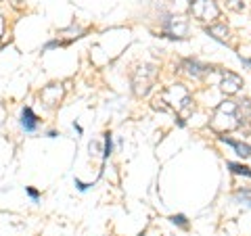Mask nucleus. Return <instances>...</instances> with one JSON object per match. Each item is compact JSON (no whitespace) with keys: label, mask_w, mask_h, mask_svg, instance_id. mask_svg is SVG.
I'll return each mask as SVG.
<instances>
[{"label":"nucleus","mask_w":251,"mask_h":236,"mask_svg":"<svg viewBox=\"0 0 251 236\" xmlns=\"http://www.w3.org/2000/svg\"><path fill=\"white\" fill-rule=\"evenodd\" d=\"M193 9V15L201 21H209V19H216L220 15V9L211 2V0H195V2L191 4Z\"/></svg>","instance_id":"nucleus-1"},{"label":"nucleus","mask_w":251,"mask_h":236,"mask_svg":"<svg viewBox=\"0 0 251 236\" xmlns=\"http://www.w3.org/2000/svg\"><path fill=\"white\" fill-rule=\"evenodd\" d=\"M237 199L243 201V203H247V205H251V192H247V190L239 192V194H237Z\"/></svg>","instance_id":"nucleus-11"},{"label":"nucleus","mask_w":251,"mask_h":236,"mask_svg":"<svg viewBox=\"0 0 251 236\" xmlns=\"http://www.w3.org/2000/svg\"><path fill=\"white\" fill-rule=\"evenodd\" d=\"M27 194H29L31 201H38V199H40V194H38V190H34V188H27Z\"/></svg>","instance_id":"nucleus-12"},{"label":"nucleus","mask_w":251,"mask_h":236,"mask_svg":"<svg viewBox=\"0 0 251 236\" xmlns=\"http://www.w3.org/2000/svg\"><path fill=\"white\" fill-rule=\"evenodd\" d=\"M237 125H251V100L237 105Z\"/></svg>","instance_id":"nucleus-3"},{"label":"nucleus","mask_w":251,"mask_h":236,"mask_svg":"<svg viewBox=\"0 0 251 236\" xmlns=\"http://www.w3.org/2000/svg\"><path fill=\"white\" fill-rule=\"evenodd\" d=\"M220 88H222L224 94H237L243 88V80L232 73V71H222V82H220Z\"/></svg>","instance_id":"nucleus-2"},{"label":"nucleus","mask_w":251,"mask_h":236,"mask_svg":"<svg viewBox=\"0 0 251 236\" xmlns=\"http://www.w3.org/2000/svg\"><path fill=\"white\" fill-rule=\"evenodd\" d=\"M207 34L214 36L218 42H226V38H228V29H226V25H211V27H207Z\"/></svg>","instance_id":"nucleus-7"},{"label":"nucleus","mask_w":251,"mask_h":236,"mask_svg":"<svg viewBox=\"0 0 251 236\" xmlns=\"http://www.w3.org/2000/svg\"><path fill=\"white\" fill-rule=\"evenodd\" d=\"M170 219H172V224H178V226H182V228H186V226H188L184 215H172Z\"/></svg>","instance_id":"nucleus-10"},{"label":"nucleus","mask_w":251,"mask_h":236,"mask_svg":"<svg viewBox=\"0 0 251 236\" xmlns=\"http://www.w3.org/2000/svg\"><path fill=\"white\" fill-rule=\"evenodd\" d=\"M228 169L232 171V174H237V176H247V178H251V169L247 167V165H241V163H228Z\"/></svg>","instance_id":"nucleus-8"},{"label":"nucleus","mask_w":251,"mask_h":236,"mask_svg":"<svg viewBox=\"0 0 251 236\" xmlns=\"http://www.w3.org/2000/svg\"><path fill=\"white\" fill-rule=\"evenodd\" d=\"M220 140H222V142H226V144H230L234 151H237V155L239 157H251V146L249 144H245V142H239V140H230V138H226V136H220Z\"/></svg>","instance_id":"nucleus-5"},{"label":"nucleus","mask_w":251,"mask_h":236,"mask_svg":"<svg viewBox=\"0 0 251 236\" xmlns=\"http://www.w3.org/2000/svg\"><path fill=\"white\" fill-rule=\"evenodd\" d=\"M184 67H186V71L188 75H193V77H201L205 71H209V67L205 65H199L197 61H184Z\"/></svg>","instance_id":"nucleus-6"},{"label":"nucleus","mask_w":251,"mask_h":236,"mask_svg":"<svg viewBox=\"0 0 251 236\" xmlns=\"http://www.w3.org/2000/svg\"><path fill=\"white\" fill-rule=\"evenodd\" d=\"M113 151V140H111V134H105V151H103V157L107 159L109 155Z\"/></svg>","instance_id":"nucleus-9"},{"label":"nucleus","mask_w":251,"mask_h":236,"mask_svg":"<svg viewBox=\"0 0 251 236\" xmlns=\"http://www.w3.org/2000/svg\"><path fill=\"white\" fill-rule=\"evenodd\" d=\"M21 128L25 132H36V128H38V117L34 115V111H31L29 107H25L21 111Z\"/></svg>","instance_id":"nucleus-4"}]
</instances>
